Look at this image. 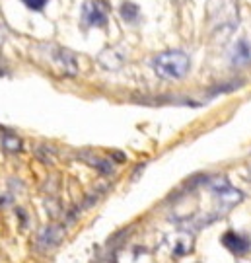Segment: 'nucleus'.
<instances>
[{
	"label": "nucleus",
	"instance_id": "2",
	"mask_svg": "<svg viewBox=\"0 0 251 263\" xmlns=\"http://www.w3.org/2000/svg\"><path fill=\"white\" fill-rule=\"evenodd\" d=\"M206 185H208L210 193L214 195V199L218 201V213H220V215L228 213L230 209H234L243 199L242 191H238V189L234 187L226 176L208 178V183H206Z\"/></svg>",
	"mask_w": 251,
	"mask_h": 263
},
{
	"label": "nucleus",
	"instance_id": "3",
	"mask_svg": "<svg viewBox=\"0 0 251 263\" xmlns=\"http://www.w3.org/2000/svg\"><path fill=\"white\" fill-rule=\"evenodd\" d=\"M82 20L88 28H103L107 24V6L102 0H88L82 8Z\"/></svg>",
	"mask_w": 251,
	"mask_h": 263
},
{
	"label": "nucleus",
	"instance_id": "8",
	"mask_svg": "<svg viewBox=\"0 0 251 263\" xmlns=\"http://www.w3.org/2000/svg\"><path fill=\"white\" fill-rule=\"evenodd\" d=\"M98 61H100V65H102L103 68H107V70H117V68H121L123 63H125V53L119 51L117 47L105 49Z\"/></svg>",
	"mask_w": 251,
	"mask_h": 263
},
{
	"label": "nucleus",
	"instance_id": "6",
	"mask_svg": "<svg viewBox=\"0 0 251 263\" xmlns=\"http://www.w3.org/2000/svg\"><path fill=\"white\" fill-rule=\"evenodd\" d=\"M228 63L236 68L251 66V37H242L228 51Z\"/></svg>",
	"mask_w": 251,
	"mask_h": 263
},
{
	"label": "nucleus",
	"instance_id": "4",
	"mask_svg": "<svg viewBox=\"0 0 251 263\" xmlns=\"http://www.w3.org/2000/svg\"><path fill=\"white\" fill-rule=\"evenodd\" d=\"M49 57L65 74H76L78 72V61H76L74 53H70L68 49L49 45Z\"/></svg>",
	"mask_w": 251,
	"mask_h": 263
},
{
	"label": "nucleus",
	"instance_id": "12",
	"mask_svg": "<svg viewBox=\"0 0 251 263\" xmlns=\"http://www.w3.org/2000/svg\"><path fill=\"white\" fill-rule=\"evenodd\" d=\"M26 6H28L29 10H35V12H39V10L45 8L47 0H22Z\"/></svg>",
	"mask_w": 251,
	"mask_h": 263
},
{
	"label": "nucleus",
	"instance_id": "11",
	"mask_svg": "<svg viewBox=\"0 0 251 263\" xmlns=\"http://www.w3.org/2000/svg\"><path fill=\"white\" fill-rule=\"evenodd\" d=\"M119 14H121V18L125 20V22H129V24H137L140 20V8L134 2H123L121 8H119Z\"/></svg>",
	"mask_w": 251,
	"mask_h": 263
},
{
	"label": "nucleus",
	"instance_id": "5",
	"mask_svg": "<svg viewBox=\"0 0 251 263\" xmlns=\"http://www.w3.org/2000/svg\"><path fill=\"white\" fill-rule=\"evenodd\" d=\"M66 228L63 224H49L45 228H41L37 234V248L43 252H49L63 242Z\"/></svg>",
	"mask_w": 251,
	"mask_h": 263
},
{
	"label": "nucleus",
	"instance_id": "7",
	"mask_svg": "<svg viewBox=\"0 0 251 263\" xmlns=\"http://www.w3.org/2000/svg\"><path fill=\"white\" fill-rule=\"evenodd\" d=\"M220 242H222V246L228 250V252H232V254H236V255H245L251 250L249 236L240 234V232H234V230L224 232Z\"/></svg>",
	"mask_w": 251,
	"mask_h": 263
},
{
	"label": "nucleus",
	"instance_id": "9",
	"mask_svg": "<svg viewBox=\"0 0 251 263\" xmlns=\"http://www.w3.org/2000/svg\"><path fill=\"white\" fill-rule=\"evenodd\" d=\"M78 158L84 160L88 166H92V168H95L102 176H111L113 174V164L109 162V160L105 158H100V156H95V154H90V152H80L78 154Z\"/></svg>",
	"mask_w": 251,
	"mask_h": 263
},
{
	"label": "nucleus",
	"instance_id": "10",
	"mask_svg": "<svg viewBox=\"0 0 251 263\" xmlns=\"http://www.w3.org/2000/svg\"><path fill=\"white\" fill-rule=\"evenodd\" d=\"M0 144H2L4 151L8 152L22 151V139L12 131H8V129H4V127H0Z\"/></svg>",
	"mask_w": 251,
	"mask_h": 263
},
{
	"label": "nucleus",
	"instance_id": "1",
	"mask_svg": "<svg viewBox=\"0 0 251 263\" xmlns=\"http://www.w3.org/2000/svg\"><path fill=\"white\" fill-rule=\"evenodd\" d=\"M152 70L164 80H181L191 68V59L183 51H164L150 61Z\"/></svg>",
	"mask_w": 251,
	"mask_h": 263
}]
</instances>
